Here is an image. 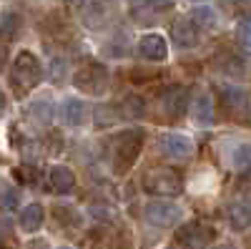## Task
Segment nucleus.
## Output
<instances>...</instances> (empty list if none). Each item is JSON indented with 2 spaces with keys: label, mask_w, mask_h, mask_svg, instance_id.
<instances>
[{
  "label": "nucleus",
  "mask_w": 251,
  "mask_h": 249,
  "mask_svg": "<svg viewBox=\"0 0 251 249\" xmlns=\"http://www.w3.org/2000/svg\"><path fill=\"white\" fill-rule=\"evenodd\" d=\"M60 249H71V247H60Z\"/></svg>",
  "instance_id": "29"
},
{
  "label": "nucleus",
  "mask_w": 251,
  "mask_h": 249,
  "mask_svg": "<svg viewBox=\"0 0 251 249\" xmlns=\"http://www.w3.org/2000/svg\"><path fill=\"white\" fill-rule=\"evenodd\" d=\"M143 189L153 196H178L183 192V181L174 169L156 166V169L146 171L143 176Z\"/></svg>",
  "instance_id": "3"
},
{
  "label": "nucleus",
  "mask_w": 251,
  "mask_h": 249,
  "mask_svg": "<svg viewBox=\"0 0 251 249\" xmlns=\"http://www.w3.org/2000/svg\"><path fill=\"white\" fill-rule=\"evenodd\" d=\"M86 113H88V109L80 98H66L60 106V118L66 126H80L86 121Z\"/></svg>",
  "instance_id": "15"
},
{
  "label": "nucleus",
  "mask_w": 251,
  "mask_h": 249,
  "mask_svg": "<svg viewBox=\"0 0 251 249\" xmlns=\"http://www.w3.org/2000/svg\"><path fill=\"white\" fill-rule=\"evenodd\" d=\"M138 55L146 58V60H166L169 55V46H166V38L158 35V33H146L141 40H138Z\"/></svg>",
  "instance_id": "10"
},
{
  "label": "nucleus",
  "mask_w": 251,
  "mask_h": 249,
  "mask_svg": "<svg viewBox=\"0 0 251 249\" xmlns=\"http://www.w3.org/2000/svg\"><path fill=\"white\" fill-rule=\"evenodd\" d=\"M143 217H146L149 224L158 226V229H169V226L181 221L183 212H181V206H176L174 201H151V204H146Z\"/></svg>",
  "instance_id": "6"
},
{
  "label": "nucleus",
  "mask_w": 251,
  "mask_h": 249,
  "mask_svg": "<svg viewBox=\"0 0 251 249\" xmlns=\"http://www.w3.org/2000/svg\"><path fill=\"white\" fill-rule=\"evenodd\" d=\"M214 226H208L203 221H188L176 232L178 244H183L186 249H206L214 242Z\"/></svg>",
  "instance_id": "7"
},
{
  "label": "nucleus",
  "mask_w": 251,
  "mask_h": 249,
  "mask_svg": "<svg viewBox=\"0 0 251 249\" xmlns=\"http://www.w3.org/2000/svg\"><path fill=\"white\" fill-rule=\"evenodd\" d=\"M171 35H174V43L178 48H194V46H199V28L188 18L176 20L174 28H171Z\"/></svg>",
  "instance_id": "13"
},
{
  "label": "nucleus",
  "mask_w": 251,
  "mask_h": 249,
  "mask_svg": "<svg viewBox=\"0 0 251 249\" xmlns=\"http://www.w3.org/2000/svg\"><path fill=\"white\" fill-rule=\"evenodd\" d=\"M78 15H80V23L86 28L100 30V28H106V23L113 15V3L111 0H80Z\"/></svg>",
  "instance_id": "4"
},
{
  "label": "nucleus",
  "mask_w": 251,
  "mask_h": 249,
  "mask_svg": "<svg viewBox=\"0 0 251 249\" xmlns=\"http://www.w3.org/2000/svg\"><path fill=\"white\" fill-rule=\"evenodd\" d=\"M191 3H201V0H191Z\"/></svg>",
  "instance_id": "28"
},
{
  "label": "nucleus",
  "mask_w": 251,
  "mask_h": 249,
  "mask_svg": "<svg viewBox=\"0 0 251 249\" xmlns=\"http://www.w3.org/2000/svg\"><path fill=\"white\" fill-rule=\"evenodd\" d=\"M8 234L10 237V219L8 217H0V237Z\"/></svg>",
  "instance_id": "24"
},
{
  "label": "nucleus",
  "mask_w": 251,
  "mask_h": 249,
  "mask_svg": "<svg viewBox=\"0 0 251 249\" xmlns=\"http://www.w3.org/2000/svg\"><path fill=\"white\" fill-rule=\"evenodd\" d=\"M48 181H50L55 194H71L75 189V174L68 169V166H53Z\"/></svg>",
  "instance_id": "16"
},
{
  "label": "nucleus",
  "mask_w": 251,
  "mask_h": 249,
  "mask_svg": "<svg viewBox=\"0 0 251 249\" xmlns=\"http://www.w3.org/2000/svg\"><path fill=\"white\" fill-rule=\"evenodd\" d=\"M158 143H161V151L176 161H186L194 156V141L183 134H163Z\"/></svg>",
  "instance_id": "9"
},
{
  "label": "nucleus",
  "mask_w": 251,
  "mask_h": 249,
  "mask_svg": "<svg viewBox=\"0 0 251 249\" xmlns=\"http://www.w3.org/2000/svg\"><path fill=\"white\" fill-rule=\"evenodd\" d=\"M156 3L153 0H131V15L136 20H151L156 13Z\"/></svg>",
  "instance_id": "21"
},
{
  "label": "nucleus",
  "mask_w": 251,
  "mask_h": 249,
  "mask_svg": "<svg viewBox=\"0 0 251 249\" xmlns=\"http://www.w3.org/2000/svg\"><path fill=\"white\" fill-rule=\"evenodd\" d=\"M231 166L239 174H251V143H236L231 151Z\"/></svg>",
  "instance_id": "18"
},
{
  "label": "nucleus",
  "mask_w": 251,
  "mask_h": 249,
  "mask_svg": "<svg viewBox=\"0 0 251 249\" xmlns=\"http://www.w3.org/2000/svg\"><path fill=\"white\" fill-rule=\"evenodd\" d=\"M43 81V66L35 53L30 51H20L13 60V68H10V83H13V91L18 96H25L28 91H33L38 83Z\"/></svg>",
  "instance_id": "2"
},
{
  "label": "nucleus",
  "mask_w": 251,
  "mask_h": 249,
  "mask_svg": "<svg viewBox=\"0 0 251 249\" xmlns=\"http://www.w3.org/2000/svg\"><path fill=\"white\" fill-rule=\"evenodd\" d=\"M28 111H30V118H33L35 123L46 126V123L50 121V116H53V103H50V98H38V101L30 103Z\"/></svg>",
  "instance_id": "19"
},
{
  "label": "nucleus",
  "mask_w": 251,
  "mask_h": 249,
  "mask_svg": "<svg viewBox=\"0 0 251 249\" xmlns=\"http://www.w3.org/2000/svg\"><path fill=\"white\" fill-rule=\"evenodd\" d=\"M191 116H194L196 123H201V126H208V123H214L216 111H214V98H211V93H199V96L194 98Z\"/></svg>",
  "instance_id": "14"
},
{
  "label": "nucleus",
  "mask_w": 251,
  "mask_h": 249,
  "mask_svg": "<svg viewBox=\"0 0 251 249\" xmlns=\"http://www.w3.org/2000/svg\"><path fill=\"white\" fill-rule=\"evenodd\" d=\"M153 3H156V8H163V5H169L171 0H153Z\"/></svg>",
  "instance_id": "26"
},
{
  "label": "nucleus",
  "mask_w": 251,
  "mask_h": 249,
  "mask_svg": "<svg viewBox=\"0 0 251 249\" xmlns=\"http://www.w3.org/2000/svg\"><path fill=\"white\" fill-rule=\"evenodd\" d=\"M236 35H239V43H241L244 48H249V51H251V10L239 20V26H236Z\"/></svg>",
  "instance_id": "22"
},
{
  "label": "nucleus",
  "mask_w": 251,
  "mask_h": 249,
  "mask_svg": "<svg viewBox=\"0 0 251 249\" xmlns=\"http://www.w3.org/2000/svg\"><path fill=\"white\" fill-rule=\"evenodd\" d=\"M0 204L3 206H15L18 204V194H15V189H10V186H0Z\"/></svg>",
  "instance_id": "23"
},
{
  "label": "nucleus",
  "mask_w": 251,
  "mask_h": 249,
  "mask_svg": "<svg viewBox=\"0 0 251 249\" xmlns=\"http://www.w3.org/2000/svg\"><path fill=\"white\" fill-rule=\"evenodd\" d=\"M161 109L169 118H181L186 113V88L183 86H171L161 96Z\"/></svg>",
  "instance_id": "11"
},
{
  "label": "nucleus",
  "mask_w": 251,
  "mask_h": 249,
  "mask_svg": "<svg viewBox=\"0 0 251 249\" xmlns=\"http://www.w3.org/2000/svg\"><path fill=\"white\" fill-rule=\"evenodd\" d=\"M43 219H46L43 206H40V204H28L25 209L20 212V229L33 234V232H38L40 226H43Z\"/></svg>",
  "instance_id": "17"
},
{
  "label": "nucleus",
  "mask_w": 251,
  "mask_h": 249,
  "mask_svg": "<svg viewBox=\"0 0 251 249\" xmlns=\"http://www.w3.org/2000/svg\"><path fill=\"white\" fill-rule=\"evenodd\" d=\"M171 249H174V247H171Z\"/></svg>",
  "instance_id": "30"
},
{
  "label": "nucleus",
  "mask_w": 251,
  "mask_h": 249,
  "mask_svg": "<svg viewBox=\"0 0 251 249\" xmlns=\"http://www.w3.org/2000/svg\"><path fill=\"white\" fill-rule=\"evenodd\" d=\"M188 20H191L199 30H211L216 26V13L211 8L199 5V8H194V13H191V18H188Z\"/></svg>",
  "instance_id": "20"
},
{
  "label": "nucleus",
  "mask_w": 251,
  "mask_h": 249,
  "mask_svg": "<svg viewBox=\"0 0 251 249\" xmlns=\"http://www.w3.org/2000/svg\"><path fill=\"white\" fill-rule=\"evenodd\" d=\"M228 224L231 229L244 232L246 226H251V192H236V196L228 204Z\"/></svg>",
  "instance_id": "8"
},
{
  "label": "nucleus",
  "mask_w": 251,
  "mask_h": 249,
  "mask_svg": "<svg viewBox=\"0 0 251 249\" xmlns=\"http://www.w3.org/2000/svg\"><path fill=\"white\" fill-rule=\"evenodd\" d=\"M143 131L141 129H128V131H121L108 141V164L111 169L121 176L131 169L136 164V159L141 156L143 149Z\"/></svg>",
  "instance_id": "1"
},
{
  "label": "nucleus",
  "mask_w": 251,
  "mask_h": 249,
  "mask_svg": "<svg viewBox=\"0 0 251 249\" xmlns=\"http://www.w3.org/2000/svg\"><path fill=\"white\" fill-rule=\"evenodd\" d=\"M214 249H236L234 244H219V247H214Z\"/></svg>",
  "instance_id": "27"
},
{
  "label": "nucleus",
  "mask_w": 251,
  "mask_h": 249,
  "mask_svg": "<svg viewBox=\"0 0 251 249\" xmlns=\"http://www.w3.org/2000/svg\"><path fill=\"white\" fill-rule=\"evenodd\" d=\"M75 88L83 91V93H88V96H100L103 91H106L108 86V71L106 66H100V63H88V66H83L75 78Z\"/></svg>",
  "instance_id": "5"
},
{
  "label": "nucleus",
  "mask_w": 251,
  "mask_h": 249,
  "mask_svg": "<svg viewBox=\"0 0 251 249\" xmlns=\"http://www.w3.org/2000/svg\"><path fill=\"white\" fill-rule=\"evenodd\" d=\"M221 101H224V109L236 118H241L249 111V96L236 86H224L221 88Z\"/></svg>",
  "instance_id": "12"
},
{
  "label": "nucleus",
  "mask_w": 251,
  "mask_h": 249,
  "mask_svg": "<svg viewBox=\"0 0 251 249\" xmlns=\"http://www.w3.org/2000/svg\"><path fill=\"white\" fill-rule=\"evenodd\" d=\"M25 249H48V244L46 242H30Z\"/></svg>",
  "instance_id": "25"
}]
</instances>
